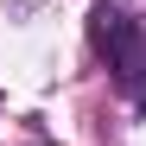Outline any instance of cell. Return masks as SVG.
Listing matches in <instances>:
<instances>
[{"instance_id": "1", "label": "cell", "mask_w": 146, "mask_h": 146, "mask_svg": "<svg viewBox=\"0 0 146 146\" xmlns=\"http://www.w3.org/2000/svg\"><path fill=\"white\" fill-rule=\"evenodd\" d=\"M89 38L95 51L108 57V70L121 76V89L133 95V102H146V38H140V19L121 7V0H102L89 19Z\"/></svg>"}]
</instances>
